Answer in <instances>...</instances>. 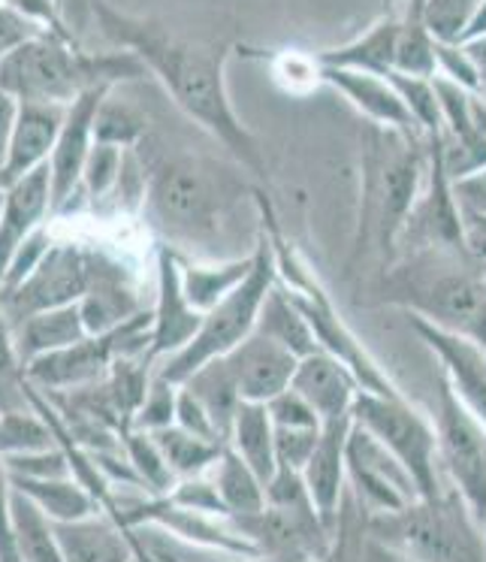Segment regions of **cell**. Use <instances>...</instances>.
Masks as SVG:
<instances>
[{
    "instance_id": "32",
    "label": "cell",
    "mask_w": 486,
    "mask_h": 562,
    "mask_svg": "<svg viewBox=\"0 0 486 562\" xmlns=\"http://www.w3.org/2000/svg\"><path fill=\"white\" fill-rule=\"evenodd\" d=\"M393 74L438 76L436 37L426 25L423 0H405L399 10V43H396V70Z\"/></svg>"
},
{
    "instance_id": "55",
    "label": "cell",
    "mask_w": 486,
    "mask_h": 562,
    "mask_svg": "<svg viewBox=\"0 0 486 562\" xmlns=\"http://www.w3.org/2000/svg\"><path fill=\"white\" fill-rule=\"evenodd\" d=\"M363 562H414V560H408V557L399 553V550L381 544V541H375V538L363 536Z\"/></svg>"
},
{
    "instance_id": "29",
    "label": "cell",
    "mask_w": 486,
    "mask_h": 562,
    "mask_svg": "<svg viewBox=\"0 0 486 562\" xmlns=\"http://www.w3.org/2000/svg\"><path fill=\"white\" fill-rule=\"evenodd\" d=\"M230 448L255 469L263 484L272 481V475L279 472V457H275V424L269 417L267 405L242 403L239 415L233 420Z\"/></svg>"
},
{
    "instance_id": "51",
    "label": "cell",
    "mask_w": 486,
    "mask_h": 562,
    "mask_svg": "<svg viewBox=\"0 0 486 562\" xmlns=\"http://www.w3.org/2000/svg\"><path fill=\"white\" fill-rule=\"evenodd\" d=\"M267 412L275 427H320V417L315 415V408L305 403L293 387L279 393L275 400H269Z\"/></svg>"
},
{
    "instance_id": "15",
    "label": "cell",
    "mask_w": 486,
    "mask_h": 562,
    "mask_svg": "<svg viewBox=\"0 0 486 562\" xmlns=\"http://www.w3.org/2000/svg\"><path fill=\"white\" fill-rule=\"evenodd\" d=\"M79 308L88 336H103L146 312L127 263L106 248H88V291L79 300Z\"/></svg>"
},
{
    "instance_id": "39",
    "label": "cell",
    "mask_w": 486,
    "mask_h": 562,
    "mask_svg": "<svg viewBox=\"0 0 486 562\" xmlns=\"http://www.w3.org/2000/svg\"><path fill=\"white\" fill-rule=\"evenodd\" d=\"M148 119L143 112L131 106L127 100L115 98V91L106 94V100L100 103L98 122H94V139L98 143H110L118 148H136L139 139L148 134Z\"/></svg>"
},
{
    "instance_id": "30",
    "label": "cell",
    "mask_w": 486,
    "mask_h": 562,
    "mask_svg": "<svg viewBox=\"0 0 486 562\" xmlns=\"http://www.w3.org/2000/svg\"><path fill=\"white\" fill-rule=\"evenodd\" d=\"M212 477H215V487H218L221 499L227 505V514L233 520L251 517V514H260L267 508V484L257 477L255 469L245 463L230 445L224 448L221 460L212 469Z\"/></svg>"
},
{
    "instance_id": "21",
    "label": "cell",
    "mask_w": 486,
    "mask_h": 562,
    "mask_svg": "<svg viewBox=\"0 0 486 562\" xmlns=\"http://www.w3.org/2000/svg\"><path fill=\"white\" fill-rule=\"evenodd\" d=\"M64 115H67V106H55V103H19L7 160L0 170L3 188L27 172H34L43 164H49L52 148L61 134Z\"/></svg>"
},
{
    "instance_id": "44",
    "label": "cell",
    "mask_w": 486,
    "mask_h": 562,
    "mask_svg": "<svg viewBox=\"0 0 486 562\" xmlns=\"http://www.w3.org/2000/svg\"><path fill=\"white\" fill-rule=\"evenodd\" d=\"M363 517L360 505L344 493L339 520H336V536L332 544L317 562H363Z\"/></svg>"
},
{
    "instance_id": "47",
    "label": "cell",
    "mask_w": 486,
    "mask_h": 562,
    "mask_svg": "<svg viewBox=\"0 0 486 562\" xmlns=\"http://www.w3.org/2000/svg\"><path fill=\"white\" fill-rule=\"evenodd\" d=\"M320 427H275V457H279V465L303 472L305 463L312 460V453L317 448Z\"/></svg>"
},
{
    "instance_id": "50",
    "label": "cell",
    "mask_w": 486,
    "mask_h": 562,
    "mask_svg": "<svg viewBox=\"0 0 486 562\" xmlns=\"http://www.w3.org/2000/svg\"><path fill=\"white\" fill-rule=\"evenodd\" d=\"M176 424L188 432H194L200 439H208V441H224L227 439L221 436L218 427H215V420L212 415L206 412V405L196 400L194 393L188 391L184 384H179V403H176Z\"/></svg>"
},
{
    "instance_id": "41",
    "label": "cell",
    "mask_w": 486,
    "mask_h": 562,
    "mask_svg": "<svg viewBox=\"0 0 486 562\" xmlns=\"http://www.w3.org/2000/svg\"><path fill=\"white\" fill-rule=\"evenodd\" d=\"M389 82L399 91L405 110L411 112L414 124L420 134H438L441 131V106H438L436 76H408V74H389Z\"/></svg>"
},
{
    "instance_id": "9",
    "label": "cell",
    "mask_w": 486,
    "mask_h": 562,
    "mask_svg": "<svg viewBox=\"0 0 486 562\" xmlns=\"http://www.w3.org/2000/svg\"><path fill=\"white\" fill-rule=\"evenodd\" d=\"M353 424L369 429L387 451L399 457L423 496H438V439L432 420H426L405 393L360 391L351 408Z\"/></svg>"
},
{
    "instance_id": "12",
    "label": "cell",
    "mask_w": 486,
    "mask_h": 562,
    "mask_svg": "<svg viewBox=\"0 0 486 562\" xmlns=\"http://www.w3.org/2000/svg\"><path fill=\"white\" fill-rule=\"evenodd\" d=\"M348 490L357 505H365L363 517L399 512L423 496L399 457L360 424H353L348 436Z\"/></svg>"
},
{
    "instance_id": "25",
    "label": "cell",
    "mask_w": 486,
    "mask_h": 562,
    "mask_svg": "<svg viewBox=\"0 0 486 562\" xmlns=\"http://www.w3.org/2000/svg\"><path fill=\"white\" fill-rule=\"evenodd\" d=\"M396 43H399V13H387L360 37L317 52V61L324 67H339V70L389 76L396 70Z\"/></svg>"
},
{
    "instance_id": "48",
    "label": "cell",
    "mask_w": 486,
    "mask_h": 562,
    "mask_svg": "<svg viewBox=\"0 0 486 562\" xmlns=\"http://www.w3.org/2000/svg\"><path fill=\"white\" fill-rule=\"evenodd\" d=\"M436 61H438V76H444L456 86L468 88V91H481V76L474 67L472 55L465 52L462 43H441L436 40Z\"/></svg>"
},
{
    "instance_id": "1",
    "label": "cell",
    "mask_w": 486,
    "mask_h": 562,
    "mask_svg": "<svg viewBox=\"0 0 486 562\" xmlns=\"http://www.w3.org/2000/svg\"><path fill=\"white\" fill-rule=\"evenodd\" d=\"M91 15L118 49L143 61L191 122L215 136L245 170L255 172L257 179H267L260 143L236 115L227 91L230 46L184 40L170 25H163L158 15L124 13L110 0H91Z\"/></svg>"
},
{
    "instance_id": "3",
    "label": "cell",
    "mask_w": 486,
    "mask_h": 562,
    "mask_svg": "<svg viewBox=\"0 0 486 562\" xmlns=\"http://www.w3.org/2000/svg\"><path fill=\"white\" fill-rule=\"evenodd\" d=\"M375 300L450 336L486 345V257L481 248L402 251L377 281Z\"/></svg>"
},
{
    "instance_id": "35",
    "label": "cell",
    "mask_w": 486,
    "mask_h": 562,
    "mask_svg": "<svg viewBox=\"0 0 486 562\" xmlns=\"http://www.w3.org/2000/svg\"><path fill=\"white\" fill-rule=\"evenodd\" d=\"M13 538L19 562H64L55 520L19 490L13 493Z\"/></svg>"
},
{
    "instance_id": "43",
    "label": "cell",
    "mask_w": 486,
    "mask_h": 562,
    "mask_svg": "<svg viewBox=\"0 0 486 562\" xmlns=\"http://www.w3.org/2000/svg\"><path fill=\"white\" fill-rule=\"evenodd\" d=\"M481 0H423L426 25L441 43H462Z\"/></svg>"
},
{
    "instance_id": "54",
    "label": "cell",
    "mask_w": 486,
    "mask_h": 562,
    "mask_svg": "<svg viewBox=\"0 0 486 562\" xmlns=\"http://www.w3.org/2000/svg\"><path fill=\"white\" fill-rule=\"evenodd\" d=\"M15 112H19V100L10 98V94L0 88V170H3L7 148H10V136H13Z\"/></svg>"
},
{
    "instance_id": "58",
    "label": "cell",
    "mask_w": 486,
    "mask_h": 562,
    "mask_svg": "<svg viewBox=\"0 0 486 562\" xmlns=\"http://www.w3.org/2000/svg\"><path fill=\"white\" fill-rule=\"evenodd\" d=\"M245 562H275V560H267V557H255V560H245Z\"/></svg>"
},
{
    "instance_id": "19",
    "label": "cell",
    "mask_w": 486,
    "mask_h": 562,
    "mask_svg": "<svg viewBox=\"0 0 486 562\" xmlns=\"http://www.w3.org/2000/svg\"><path fill=\"white\" fill-rule=\"evenodd\" d=\"M408 321H411L414 333L420 336V342L438 357L450 387L486 427V345L462 339V336H450V333L438 330L420 318Z\"/></svg>"
},
{
    "instance_id": "18",
    "label": "cell",
    "mask_w": 486,
    "mask_h": 562,
    "mask_svg": "<svg viewBox=\"0 0 486 562\" xmlns=\"http://www.w3.org/2000/svg\"><path fill=\"white\" fill-rule=\"evenodd\" d=\"M52 215V179L49 164L3 188V212H0V288L13 267L19 248L43 227Z\"/></svg>"
},
{
    "instance_id": "11",
    "label": "cell",
    "mask_w": 486,
    "mask_h": 562,
    "mask_svg": "<svg viewBox=\"0 0 486 562\" xmlns=\"http://www.w3.org/2000/svg\"><path fill=\"white\" fill-rule=\"evenodd\" d=\"M420 248H450V251H472L474 248L460 200L453 191V179L441 158L438 134H429L423 188H420L408 224L399 236V255L402 251H420Z\"/></svg>"
},
{
    "instance_id": "37",
    "label": "cell",
    "mask_w": 486,
    "mask_h": 562,
    "mask_svg": "<svg viewBox=\"0 0 486 562\" xmlns=\"http://www.w3.org/2000/svg\"><path fill=\"white\" fill-rule=\"evenodd\" d=\"M34 408L31 403V381L25 375V367L19 360V348H15V327L3 296H0V415L3 412H25Z\"/></svg>"
},
{
    "instance_id": "24",
    "label": "cell",
    "mask_w": 486,
    "mask_h": 562,
    "mask_svg": "<svg viewBox=\"0 0 486 562\" xmlns=\"http://www.w3.org/2000/svg\"><path fill=\"white\" fill-rule=\"evenodd\" d=\"M64 562H146L131 529L110 514H91L70 524H55Z\"/></svg>"
},
{
    "instance_id": "59",
    "label": "cell",
    "mask_w": 486,
    "mask_h": 562,
    "mask_svg": "<svg viewBox=\"0 0 486 562\" xmlns=\"http://www.w3.org/2000/svg\"><path fill=\"white\" fill-rule=\"evenodd\" d=\"M0 212H3V184H0Z\"/></svg>"
},
{
    "instance_id": "36",
    "label": "cell",
    "mask_w": 486,
    "mask_h": 562,
    "mask_svg": "<svg viewBox=\"0 0 486 562\" xmlns=\"http://www.w3.org/2000/svg\"><path fill=\"white\" fill-rule=\"evenodd\" d=\"M31 403H34V396H31ZM55 445H61L58 432L37 403L25 412H3L0 415V457L3 460L15 457V453L55 448Z\"/></svg>"
},
{
    "instance_id": "8",
    "label": "cell",
    "mask_w": 486,
    "mask_h": 562,
    "mask_svg": "<svg viewBox=\"0 0 486 562\" xmlns=\"http://www.w3.org/2000/svg\"><path fill=\"white\" fill-rule=\"evenodd\" d=\"M272 284H275V257H272L267 233L260 231L251 272L245 276L236 291L221 300L218 306L208 308L194 339L184 345L179 355L160 360L155 367V375L170 384H184L200 367L221 360L230 355L233 348H239L257 330V318H260V308H263V300L272 291Z\"/></svg>"
},
{
    "instance_id": "38",
    "label": "cell",
    "mask_w": 486,
    "mask_h": 562,
    "mask_svg": "<svg viewBox=\"0 0 486 562\" xmlns=\"http://www.w3.org/2000/svg\"><path fill=\"white\" fill-rule=\"evenodd\" d=\"M122 451L127 457V463L134 465L136 477L143 481V487L151 496H170L176 487V475L163 460L158 441L151 439V432L146 429H127L122 436Z\"/></svg>"
},
{
    "instance_id": "17",
    "label": "cell",
    "mask_w": 486,
    "mask_h": 562,
    "mask_svg": "<svg viewBox=\"0 0 486 562\" xmlns=\"http://www.w3.org/2000/svg\"><path fill=\"white\" fill-rule=\"evenodd\" d=\"M221 360L230 369L233 381H236L245 403L260 405H267L269 400H275L279 393L291 387L293 372H296V363H299V357L293 351H287L284 345L257 330Z\"/></svg>"
},
{
    "instance_id": "7",
    "label": "cell",
    "mask_w": 486,
    "mask_h": 562,
    "mask_svg": "<svg viewBox=\"0 0 486 562\" xmlns=\"http://www.w3.org/2000/svg\"><path fill=\"white\" fill-rule=\"evenodd\" d=\"M365 536L414 562H486V529L456 487L363 517Z\"/></svg>"
},
{
    "instance_id": "34",
    "label": "cell",
    "mask_w": 486,
    "mask_h": 562,
    "mask_svg": "<svg viewBox=\"0 0 486 562\" xmlns=\"http://www.w3.org/2000/svg\"><path fill=\"white\" fill-rule=\"evenodd\" d=\"M151 439L158 441L160 453H163V460H167V465L172 469L176 481L212 472L215 463L221 460L224 448H227L224 441L200 439V436L188 432V429H182L179 424L155 429V432H151Z\"/></svg>"
},
{
    "instance_id": "26",
    "label": "cell",
    "mask_w": 486,
    "mask_h": 562,
    "mask_svg": "<svg viewBox=\"0 0 486 562\" xmlns=\"http://www.w3.org/2000/svg\"><path fill=\"white\" fill-rule=\"evenodd\" d=\"M82 339H88V330L79 303L37 312V315H27L15 324V348H19L22 367L34 363L37 357L64 351Z\"/></svg>"
},
{
    "instance_id": "16",
    "label": "cell",
    "mask_w": 486,
    "mask_h": 562,
    "mask_svg": "<svg viewBox=\"0 0 486 562\" xmlns=\"http://www.w3.org/2000/svg\"><path fill=\"white\" fill-rule=\"evenodd\" d=\"M155 279H158V294H155V308H151V348L148 357L160 363L167 357L179 355L184 345L191 342L203 324V312L191 306L182 284V263L179 251L170 245H158L155 257Z\"/></svg>"
},
{
    "instance_id": "23",
    "label": "cell",
    "mask_w": 486,
    "mask_h": 562,
    "mask_svg": "<svg viewBox=\"0 0 486 562\" xmlns=\"http://www.w3.org/2000/svg\"><path fill=\"white\" fill-rule=\"evenodd\" d=\"M324 82L332 91H339L341 98L348 100L369 124L387 127V131H417L411 112L405 110V103H402L399 91L389 82V76L324 67Z\"/></svg>"
},
{
    "instance_id": "14",
    "label": "cell",
    "mask_w": 486,
    "mask_h": 562,
    "mask_svg": "<svg viewBox=\"0 0 486 562\" xmlns=\"http://www.w3.org/2000/svg\"><path fill=\"white\" fill-rule=\"evenodd\" d=\"M115 88H94L67 106L61 134L52 148L49 179H52V215H61L70 206L76 194H82V172H86L88 155L94 148V122H98L100 103Z\"/></svg>"
},
{
    "instance_id": "56",
    "label": "cell",
    "mask_w": 486,
    "mask_h": 562,
    "mask_svg": "<svg viewBox=\"0 0 486 562\" xmlns=\"http://www.w3.org/2000/svg\"><path fill=\"white\" fill-rule=\"evenodd\" d=\"M465 52L472 55L474 67H477V76H481V91L486 88V37L481 40H472V43H462Z\"/></svg>"
},
{
    "instance_id": "10",
    "label": "cell",
    "mask_w": 486,
    "mask_h": 562,
    "mask_svg": "<svg viewBox=\"0 0 486 562\" xmlns=\"http://www.w3.org/2000/svg\"><path fill=\"white\" fill-rule=\"evenodd\" d=\"M432 427L438 439V463L460 490L462 499L472 505L477 520H486V427L468 412L450 381H436V412Z\"/></svg>"
},
{
    "instance_id": "20",
    "label": "cell",
    "mask_w": 486,
    "mask_h": 562,
    "mask_svg": "<svg viewBox=\"0 0 486 562\" xmlns=\"http://www.w3.org/2000/svg\"><path fill=\"white\" fill-rule=\"evenodd\" d=\"M353 417H336L320 427V439L312 453V460L305 463L303 477L308 496L315 502L317 514L336 526L341 512V502L348 493V436H351Z\"/></svg>"
},
{
    "instance_id": "5",
    "label": "cell",
    "mask_w": 486,
    "mask_h": 562,
    "mask_svg": "<svg viewBox=\"0 0 486 562\" xmlns=\"http://www.w3.org/2000/svg\"><path fill=\"white\" fill-rule=\"evenodd\" d=\"M148 70L131 52L115 49L94 55L82 52L74 37L43 34L0 64V88L19 103L70 106L94 88H115L146 79Z\"/></svg>"
},
{
    "instance_id": "27",
    "label": "cell",
    "mask_w": 486,
    "mask_h": 562,
    "mask_svg": "<svg viewBox=\"0 0 486 562\" xmlns=\"http://www.w3.org/2000/svg\"><path fill=\"white\" fill-rule=\"evenodd\" d=\"M179 263H182L184 294L196 312L206 315L208 308L218 306L224 296L242 284L245 276L255 267V251L224 257V260H188V257L179 255Z\"/></svg>"
},
{
    "instance_id": "22",
    "label": "cell",
    "mask_w": 486,
    "mask_h": 562,
    "mask_svg": "<svg viewBox=\"0 0 486 562\" xmlns=\"http://www.w3.org/2000/svg\"><path fill=\"white\" fill-rule=\"evenodd\" d=\"M291 387L315 408L320 424L351 415L353 400L363 391L351 369L332 355H327V351L299 357Z\"/></svg>"
},
{
    "instance_id": "49",
    "label": "cell",
    "mask_w": 486,
    "mask_h": 562,
    "mask_svg": "<svg viewBox=\"0 0 486 562\" xmlns=\"http://www.w3.org/2000/svg\"><path fill=\"white\" fill-rule=\"evenodd\" d=\"M43 34H52V31L0 0V64L7 61L19 46H25L27 40L43 37Z\"/></svg>"
},
{
    "instance_id": "28",
    "label": "cell",
    "mask_w": 486,
    "mask_h": 562,
    "mask_svg": "<svg viewBox=\"0 0 486 562\" xmlns=\"http://www.w3.org/2000/svg\"><path fill=\"white\" fill-rule=\"evenodd\" d=\"M13 487L25 493L27 499L55 524H70V520H82V517L103 512L100 502L94 499V493L76 475L13 477Z\"/></svg>"
},
{
    "instance_id": "13",
    "label": "cell",
    "mask_w": 486,
    "mask_h": 562,
    "mask_svg": "<svg viewBox=\"0 0 486 562\" xmlns=\"http://www.w3.org/2000/svg\"><path fill=\"white\" fill-rule=\"evenodd\" d=\"M88 291V248L76 243H55L31 269V276L10 291H0L13 327L27 315L74 306Z\"/></svg>"
},
{
    "instance_id": "42",
    "label": "cell",
    "mask_w": 486,
    "mask_h": 562,
    "mask_svg": "<svg viewBox=\"0 0 486 562\" xmlns=\"http://www.w3.org/2000/svg\"><path fill=\"white\" fill-rule=\"evenodd\" d=\"M124 151L127 148L110 146V143H94L91 155H88L86 172H82V194L100 206L106 203L118 184V176H122L124 167Z\"/></svg>"
},
{
    "instance_id": "33",
    "label": "cell",
    "mask_w": 486,
    "mask_h": 562,
    "mask_svg": "<svg viewBox=\"0 0 486 562\" xmlns=\"http://www.w3.org/2000/svg\"><path fill=\"white\" fill-rule=\"evenodd\" d=\"M257 333H263L269 339H275L284 345L287 351L296 357L315 355L320 351L315 342V333L308 327V321L303 318V312L293 306V300L279 288V281L272 284V291L263 300L260 318H257Z\"/></svg>"
},
{
    "instance_id": "46",
    "label": "cell",
    "mask_w": 486,
    "mask_h": 562,
    "mask_svg": "<svg viewBox=\"0 0 486 562\" xmlns=\"http://www.w3.org/2000/svg\"><path fill=\"white\" fill-rule=\"evenodd\" d=\"M176 403H179V384H170L163 379H151L146 393V403L139 405V412L134 417V427L131 429H146L155 432L160 427H170L176 424Z\"/></svg>"
},
{
    "instance_id": "45",
    "label": "cell",
    "mask_w": 486,
    "mask_h": 562,
    "mask_svg": "<svg viewBox=\"0 0 486 562\" xmlns=\"http://www.w3.org/2000/svg\"><path fill=\"white\" fill-rule=\"evenodd\" d=\"M10 475L13 477H64L74 475V460L64 445H55V448H43V451H27L15 453V457H7L3 460Z\"/></svg>"
},
{
    "instance_id": "2",
    "label": "cell",
    "mask_w": 486,
    "mask_h": 562,
    "mask_svg": "<svg viewBox=\"0 0 486 562\" xmlns=\"http://www.w3.org/2000/svg\"><path fill=\"white\" fill-rule=\"evenodd\" d=\"M134 151L146 167L148 184L139 215L160 245H170L182 257L224 260V233L236 206L245 194H255V188H248L239 172L221 167L215 158L170 146L151 131Z\"/></svg>"
},
{
    "instance_id": "6",
    "label": "cell",
    "mask_w": 486,
    "mask_h": 562,
    "mask_svg": "<svg viewBox=\"0 0 486 562\" xmlns=\"http://www.w3.org/2000/svg\"><path fill=\"white\" fill-rule=\"evenodd\" d=\"M255 203L257 212H260V231L267 233L269 245H272V257H275V281H279L281 291L291 296L293 306L303 312V318L308 321L317 348L351 369L363 391L399 393L393 379L381 369L375 357L365 351V345L357 339V333L348 327V321L336 308V300L320 284L315 269L308 267V260L296 251V245L284 236L279 215H275V209L269 203L263 188L255 191Z\"/></svg>"
},
{
    "instance_id": "57",
    "label": "cell",
    "mask_w": 486,
    "mask_h": 562,
    "mask_svg": "<svg viewBox=\"0 0 486 562\" xmlns=\"http://www.w3.org/2000/svg\"><path fill=\"white\" fill-rule=\"evenodd\" d=\"M486 37V0H481V7H477V13H474L472 25L465 31V37L462 43H472V40H481Z\"/></svg>"
},
{
    "instance_id": "40",
    "label": "cell",
    "mask_w": 486,
    "mask_h": 562,
    "mask_svg": "<svg viewBox=\"0 0 486 562\" xmlns=\"http://www.w3.org/2000/svg\"><path fill=\"white\" fill-rule=\"evenodd\" d=\"M263 58L269 61L272 79L281 91L305 98V94H315L317 88L327 86L324 82V64L317 61V55H305V52H263Z\"/></svg>"
},
{
    "instance_id": "53",
    "label": "cell",
    "mask_w": 486,
    "mask_h": 562,
    "mask_svg": "<svg viewBox=\"0 0 486 562\" xmlns=\"http://www.w3.org/2000/svg\"><path fill=\"white\" fill-rule=\"evenodd\" d=\"M453 191H456V200H460L465 221L472 218L481 227H486V167L472 172V176H465V179H456Z\"/></svg>"
},
{
    "instance_id": "60",
    "label": "cell",
    "mask_w": 486,
    "mask_h": 562,
    "mask_svg": "<svg viewBox=\"0 0 486 562\" xmlns=\"http://www.w3.org/2000/svg\"><path fill=\"white\" fill-rule=\"evenodd\" d=\"M481 255H484V257H486V248H481Z\"/></svg>"
},
{
    "instance_id": "52",
    "label": "cell",
    "mask_w": 486,
    "mask_h": 562,
    "mask_svg": "<svg viewBox=\"0 0 486 562\" xmlns=\"http://www.w3.org/2000/svg\"><path fill=\"white\" fill-rule=\"evenodd\" d=\"M13 475L0 457V562H19L13 538Z\"/></svg>"
},
{
    "instance_id": "4",
    "label": "cell",
    "mask_w": 486,
    "mask_h": 562,
    "mask_svg": "<svg viewBox=\"0 0 486 562\" xmlns=\"http://www.w3.org/2000/svg\"><path fill=\"white\" fill-rule=\"evenodd\" d=\"M429 136L417 131L375 127L363 136L360 155V212L351 263L375 245L387 263L399 255V236L408 224L426 179Z\"/></svg>"
},
{
    "instance_id": "31",
    "label": "cell",
    "mask_w": 486,
    "mask_h": 562,
    "mask_svg": "<svg viewBox=\"0 0 486 562\" xmlns=\"http://www.w3.org/2000/svg\"><path fill=\"white\" fill-rule=\"evenodd\" d=\"M184 387L194 393L200 403L206 405V412L215 420L218 432L230 445L233 420L239 415L245 400L239 387H236V381H233L227 363L224 360H212L206 367H200L191 379L184 381Z\"/></svg>"
}]
</instances>
